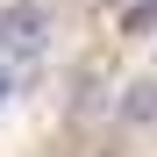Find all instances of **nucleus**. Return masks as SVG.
Wrapping results in <instances>:
<instances>
[{"mask_svg":"<svg viewBox=\"0 0 157 157\" xmlns=\"http://www.w3.org/2000/svg\"><path fill=\"white\" fill-rule=\"evenodd\" d=\"M107 121H114V128H128V136H143V128H157V78H128V86L114 93Z\"/></svg>","mask_w":157,"mask_h":157,"instance_id":"f03ea898","label":"nucleus"},{"mask_svg":"<svg viewBox=\"0 0 157 157\" xmlns=\"http://www.w3.org/2000/svg\"><path fill=\"white\" fill-rule=\"evenodd\" d=\"M121 29L128 36H157V0H136V7L121 14Z\"/></svg>","mask_w":157,"mask_h":157,"instance_id":"7ed1b4c3","label":"nucleus"},{"mask_svg":"<svg viewBox=\"0 0 157 157\" xmlns=\"http://www.w3.org/2000/svg\"><path fill=\"white\" fill-rule=\"evenodd\" d=\"M50 43H57V21H50L43 0H7L0 7V64L29 71V64L50 57Z\"/></svg>","mask_w":157,"mask_h":157,"instance_id":"f257e3e1","label":"nucleus"}]
</instances>
